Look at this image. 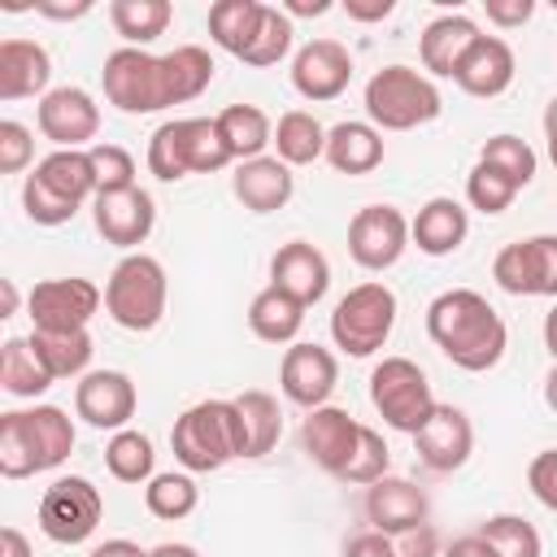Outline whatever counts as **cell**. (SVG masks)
Returning a JSON list of instances; mask_svg holds the SVG:
<instances>
[{
  "label": "cell",
  "instance_id": "484cf974",
  "mask_svg": "<svg viewBox=\"0 0 557 557\" xmlns=\"http://www.w3.org/2000/svg\"><path fill=\"white\" fill-rule=\"evenodd\" d=\"M235 200L252 213H274L292 200L296 191V178H292V165L278 161V157H252V161H239L235 165Z\"/></svg>",
  "mask_w": 557,
  "mask_h": 557
},
{
  "label": "cell",
  "instance_id": "74e56055",
  "mask_svg": "<svg viewBox=\"0 0 557 557\" xmlns=\"http://www.w3.org/2000/svg\"><path fill=\"white\" fill-rule=\"evenodd\" d=\"M104 466L117 483H148L152 479V466H157V453H152V440L144 431H113V440L104 444Z\"/></svg>",
  "mask_w": 557,
  "mask_h": 557
},
{
  "label": "cell",
  "instance_id": "277c9868",
  "mask_svg": "<svg viewBox=\"0 0 557 557\" xmlns=\"http://www.w3.org/2000/svg\"><path fill=\"white\" fill-rule=\"evenodd\" d=\"M96 196V174L87 148H57L48 152L22 183V205L35 226H61L78 213V205Z\"/></svg>",
  "mask_w": 557,
  "mask_h": 557
},
{
  "label": "cell",
  "instance_id": "ba28073f",
  "mask_svg": "<svg viewBox=\"0 0 557 557\" xmlns=\"http://www.w3.org/2000/svg\"><path fill=\"white\" fill-rule=\"evenodd\" d=\"M165 270L148 252H126L104 283V309L126 331H152L165 318Z\"/></svg>",
  "mask_w": 557,
  "mask_h": 557
},
{
  "label": "cell",
  "instance_id": "4316f807",
  "mask_svg": "<svg viewBox=\"0 0 557 557\" xmlns=\"http://www.w3.org/2000/svg\"><path fill=\"white\" fill-rule=\"evenodd\" d=\"M466 235H470V213H466V205H457L453 196H431V200L418 209V218L409 222V239H413L418 252H426V257H448V252H457V248L466 244Z\"/></svg>",
  "mask_w": 557,
  "mask_h": 557
},
{
  "label": "cell",
  "instance_id": "6125c7cd",
  "mask_svg": "<svg viewBox=\"0 0 557 557\" xmlns=\"http://www.w3.org/2000/svg\"><path fill=\"white\" fill-rule=\"evenodd\" d=\"M148 557H200V553H196L191 544H174V540H170V544H157Z\"/></svg>",
  "mask_w": 557,
  "mask_h": 557
},
{
  "label": "cell",
  "instance_id": "d6a6232c",
  "mask_svg": "<svg viewBox=\"0 0 557 557\" xmlns=\"http://www.w3.org/2000/svg\"><path fill=\"white\" fill-rule=\"evenodd\" d=\"M57 379H52V370L44 366V357L35 352V344L30 339H4V348H0V387L9 392V396H22V400H35L39 392H48Z\"/></svg>",
  "mask_w": 557,
  "mask_h": 557
},
{
  "label": "cell",
  "instance_id": "d4e9b609",
  "mask_svg": "<svg viewBox=\"0 0 557 557\" xmlns=\"http://www.w3.org/2000/svg\"><path fill=\"white\" fill-rule=\"evenodd\" d=\"M479 22L466 17V13H444L435 22H426L422 39H418V52H422V70H431L435 78H453L457 65L466 61V52L479 44Z\"/></svg>",
  "mask_w": 557,
  "mask_h": 557
},
{
  "label": "cell",
  "instance_id": "e575fe53",
  "mask_svg": "<svg viewBox=\"0 0 557 557\" xmlns=\"http://www.w3.org/2000/svg\"><path fill=\"white\" fill-rule=\"evenodd\" d=\"M52 379H83L91 366V335L87 331H30L26 335Z\"/></svg>",
  "mask_w": 557,
  "mask_h": 557
},
{
  "label": "cell",
  "instance_id": "ac0fdd59",
  "mask_svg": "<svg viewBox=\"0 0 557 557\" xmlns=\"http://www.w3.org/2000/svg\"><path fill=\"white\" fill-rule=\"evenodd\" d=\"M339 383V361L331 348L322 344H292L283 352V366H278V387L292 405L300 409H318L326 405V396L335 392Z\"/></svg>",
  "mask_w": 557,
  "mask_h": 557
},
{
  "label": "cell",
  "instance_id": "3957f363",
  "mask_svg": "<svg viewBox=\"0 0 557 557\" xmlns=\"http://www.w3.org/2000/svg\"><path fill=\"white\" fill-rule=\"evenodd\" d=\"M170 448L183 470L209 474L231 457H248V431L235 400H200L170 426Z\"/></svg>",
  "mask_w": 557,
  "mask_h": 557
},
{
  "label": "cell",
  "instance_id": "be15d7a7",
  "mask_svg": "<svg viewBox=\"0 0 557 557\" xmlns=\"http://www.w3.org/2000/svg\"><path fill=\"white\" fill-rule=\"evenodd\" d=\"M544 405L557 413V366H553V374L544 379Z\"/></svg>",
  "mask_w": 557,
  "mask_h": 557
},
{
  "label": "cell",
  "instance_id": "52a82bcc",
  "mask_svg": "<svg viewBox=\"0 0 557 557\" xmlns=\"http://www.w3.org/2000/svg\"><path fill=\"white\" fill-rule=\"evenodd\" d=\"M100 83H104V100L122 113H157V109H170L178 104L174 100V74H170V61L165 57H152L144 48H117L104 57V70H100Z\"/></svg>",
  "mask_w": 557,
  "mask_h": 557
},
{
  "label": "cell",
  "instance_id": "8fae6325",
  "mask_svg": "<svg viewBox=\"0 0 557 557\" xmlns=\"http://www.w3.org/2000/svg\"><path fill=\"white\" fill-rule=\"evenodd\" d=\"M100 518H104V496L83 474H61L39 496V531L52 544H83V540H91Z\"/></svg>",
  "mask_w": 557,
  "mask_h": 557
},
{
  "label": "cell",
  "instance_id": "f1b7e54d",
  "mask_svg": "<svg viewBox=\"0 0 557 557\" xmlns=\"http://www.w3.org/2000/svg\"><path fill=\"white\" fill-rule=\"evenodd\" d=\"M326 161L339 174H370L383 165V131L370 122H335L326 131Z\"/></svg>",
  "mask_w": 557,
  "mask_h": 557
},
{
  "label": "cell",
  "instance_id": "6f0895ef",
  "mask_svg": "<svg viewBox=\"0 0 557 557\" xmlns=\"http://www.w3.org/2000/svg\"><path fill=\"white\" fill-rule=\"evenodd\" d=\"M87 557H148V548H139L135 540H104V544H96Z\"/></svg>",
  "mask_w": 557,
  "mask_h": 557
},
{
  "label": "cell",
  "instance_id": "30bf717a",
  "mask_svg": "<svg viewBox=\"0 0 557 557\" xmlns=\"http://www.w3.org/2000/svg\"><path fill=\"white\" fill-rule=\"evenodd\" d=\"M396 326V292L387 283H357L339 296L335 313H331V339L335 348H344L348 357H370L387 344Z\"/></svg>",
  "mask_w": 557,
  "mask_h": 557
},
{
  "label": "cell",
  "instance_id": "7bdbcfd3",
  "mask_svg": "<svg viewBox=\"0 0 557 557\" xmlns=\"http://www.w3.org/2000/svg\"><path fill=\"white\" fill-rule=\"evenodd\" d=\"M292 39H296V30H292V17L283 13V9H265V22H261V35H257V44L244 52V65H257V70H265V65H278L287 52H292Z\"/></svg>",
  "mask_w": 557,
  "mask_h": 557
},
{
  "label": "cell",
  "instance_id": "5bb4252c",
  "mask_svg": "<svg viewBox=\"0 0 557 557\" xmlns=\"http://www.w3.org/2000/svg\"><path fill=\"white\" fill-rule=\"evenodd\" d=\"M409 248V218L396 205H366L348 222V257L361 270H387Z\"/></svg>",
  "mask_w": 557,
  "mask_h": 557
},
{
  "label": "cell",
  "instance_id": "7a4b0ae2",
  "mask_svg": "<svg viewBox=\"0 0 557 557\" xmlns=\"http://www.w3.org/2000/svg\"><path fill=\"white\" fill-rule=\"evenodd\" d=\"M74 453V422L57 405L9 409L0 413V474L30 479L57 470Z\"/></svg>",
  "mask_w": 557,
  "mask_h": 557
},
{
  "label": "cell",
  "instance_id": "603a6c76",
  "mask_svg": "<svg viewBox=\"0 0 557 557\" xmlns=\"http://www.w3.org/2000/svg\"><path fill=\"white\" fill-rule=\"evenodd\" d=\"M413 444H418L422 466L448 474V470H457V466L470 461L474 426H470V418H466L457 405H435V413H431L426 426L413 435Z\"/></svg>",
  "mask_w": 557,
  "mask_h": 557
},
{
  "label": "cell",
  "instance_id": "8992f818",
  "mask_svg": "<svg viewBox=\"0 0 557 557\" xmlns=\"http://www.w3.org/2000/svg\"><path fill=\"white\" fill-rule=\"evenodd\" d=\"M444 109L440 87L413 65H383L366 83V117L379 131H413L435 122Z\"/></svg>",
  "mask_w": 557,
  "mask_h": 557
},
{
  "label": "cell",
  "instance_id": "ee69618b",
  "mask_svg": "<svg viewBox=\"0 0 557 557\" xmlns=\"http://www.w3.org/2000/svg\"><path fill=\"white\" fill-rule=\"evenodd\" d=\"M513 196H518V187L500 174V170H492V165H474L470 174H466V200H470V209H479V213H505L509 205H513Z\"/></svg>",
  "mask_w": 557,
  "mask_h": 557
},
{
  "label": "cell",
  "instance_id": "f35d334b",
  "mask_svg": "<svg viewBox=\"0 0 557 557\" xmlns=\"http://www.w3.org/2000/svg\"><path fill=\"white\" fill-rule=\"evenodd\" d=\"M144 505H148L152 518L178 522L200 505V487H196L191 474H174V470L170 474H152L148 487H144Z\"/></svg>",
  "mask_w": 557,
  "mask_h": 557
},
{
  "label": "cell",
  "instance_id": "e7e4bbea",
  "mask_svg": "<svg viewBox=\"0 0 557 557\" xmlns=\"http://www.w3.org/2000/svg\"><path fill=\"white\" fill-rule=\"evenodd\" d=\"M17 313V287H13V278H4V318H13Z\"/></svg>",
  "mask_w": 557,
  "mask_h": 557
},
{
  "label": "cell",
  "instance_id": "4fadbf2b",
  "mask_svg": "<svg viewBox=\"0 0 557 557\" xmlns=\"http://www.w3.org/2000/svg\"><path fill=\"white\" fill-rule=\"evenodd\" d=\"M492 278L509 296H557V235L505 244L492 261Z\"/></svg>",
  "mask_w": 557,
  "mask_h": 557
},
{
  "label": "cell",
  "instance_id": "5b68a950",
  "mask_svg": "<svg viewBox=\"0 0 557 557\" xmlns=\"http://www.w3.org/2000/svg\"><path fill=\"white\" fill-rule=\"evenodd\" d=\"M222 165H231V152L213 117H174L161 122L148 139V170L161 183H178L187 174H213Z\"/></svg>",
  "mask_w": 557,
  "mask_h": 557
},
{
  "label": "cell",
  "instance_id": "db71d44e",
  "mask_svg": "<svg viewBox=\"0 0 557 557\" xmlns=\"http://www.w3.org/2000/svg\"><path fill=\"white\" fill-rule=\"evenodd\" d=\"M444 557H500V553H496V548H492V544H487V540L474 531V535L453 540V544L444 548Z\"/></svg>",
  "mask_w": 557,
  "mask_h": 557
},
{
  "label": "cell",
  "instance_id": "7c38bea8",
  "mask_svg": "<svg viewBox=\"0 0 557 557\" xmlns=\"http://www.w3.org/2000/svg\"><path fill=\"white\" fill-rule=\"evenodd\" d=\"M104 292L91 278H44L26 296V313L35 331H87Z\"/></svg>",
  "mask_w": 557,
  "mask_h": 557
},
{
  "label": "cell",
  "instance_id": "4dcf8cb0",
  "mask_svg": "<svg viewBox=\"0 0 557 557\" xmlns=\"http://www.w3.org/2000/svg\"><path fill=\"white\" fill-rule=\"evenodd\" d=\"M213 122H218V135H222L231 161L265 157V144H274V126L257 104H226Z\"/></svg>",
  "mask_w": 557,
  "mask_h": 557
},
{
  "label": "cell",
  "instance_id": "1f68e13d",
  "mask_svg": "<svg viewBox=\"0 0 557 557\" xmlns=\"http://www.w3.org/2000/svg\"><path fill=\"white\" fill-rule=\"evenodd\" d=\"M248 326L265 344H292L300 335V326H305V305L292 300L278 287H261L252 296V305H248Z\"/></svg>",
  "mask_w": 557,
  "mask_h": 557
},
{
  "label": "cell",
  "instance_id": "b9f144b4",
  "mask_svg": "<svg viewBox=\"0 0 557 557\" xmlns=\"http://www.w3.org/2000/svg\"><path fill=\"white\" fill-rule=\"evenodd\" d=\"M165 61H170V74H174V100L178 104H187V100H196L209 83H213V57L205 52V48H196V44H183V48H174V52H165Z\"/></svg>",
  "mask_w": 557,
  "mask_h": 557
},
{
  "label": "cell",
  "instance_id": "836d02e7",
  "mask_svg": "<svg viewBox=\"0 0 557 557\" xmlns=\"http://www.w3.org/2000/svg\"><path fill=\"white\" fill-rule=\"evenodd\" d=\"M274 148L287 165H313L318 157H326V126L305 109H287L274 122Z\"/></svg>",
  "mask_w": 557,
  "mask_h": 557
},
{
  "label": "cell",
  "instance_id": "c3c4849f",
  "mask_svg": "<svg viewBox=\"0 0 557 557\" xmlns=\"http://www.w3.org/2000/svg\"><path fill=\"white\" fill-rule=\"evenodd\" d=\"M527 487H531V496H535L544 509L557 513V448H544V453L531 457V466H527Z\"/></svg>",
  "mask_w": 557,
  "mask_h": 557
},
{
  "label": "cell",
  "instance_id": "9a60e30c",
  "mask_svg": "<svg viewBox=\"0 0 557 557\" xmlns=\"http://www.w3.org/2000/svg\"><path fill=\"white\" fill-rule=\"evenodd\" d=\"M135 405H139V392L122 370H87L74 387V413L96 431H126V422L135 418Z\"/></svg>",
  "mask_w": 557,
  "mask_h": 557
},
{
  "label": "cell",
  "instance_id": "816d5d0a",
  "mask_svg": "<svg viewBox=\"0 0 557 557\" xmlns=\"http://www.w3.org/2000/svg\"><path fill=\"white\" fill-rule=\"evenodd\" d=\"M396 544V557H435L440 553V540L431 527H418V531H405L392 540Z\"/></svg>",
  "mask_w": 557,
  "mask_h": 557
},
{
  "label": "cell",
  "instance_id": "83f0119b",
  "mask_svg": "<svg viewBox=\"0 0 557 557\" xmlns=\"http://www.w3.org/2000/svg\"><path fill=\"white\" fill-rule=\"evenodd\" d=\"M52 78V57L35 39H4L0 44V100L39 96ZM48 96V91H44Z\"/></svg>",
  "mask_w": 557,
  "mask_h": 557
},
{
  "label": "cell",
  "instance_id": "7402d4cb",
  "mask_svg": "<svg viewBox=\"0 0 557 557\" xmlns=\"http://www.w3.org/2000/svg\"><path fill=\"white\" fill-rule=\"evenodd\" d=\"M270 287L287 292L292 300H300L305 309L318 305L331 287V261L322 257V248H313L309 239H292L274 252L270 261Z\"/></svg>",
  "mask_w": 557,
  "mask_h": 557
},
{
  "label": "cell",
  "instance_id": "f907efd6",
  "mask_svg": "<svg viewBox=\"0 0 557 557\" xmlns=\"http://www.w3.org/2000/svg\"><path fill=\"white\" fill-rule=\"evenodd\" d=\"M344 557H396V544L383 531H361L344 544Z\"/></svg>",
  "mask_w": 557,
  "mask_h": 557
},
{
  "label": "cell",
  "instance_id": "e0dca14e",
  "mask_svg": "<svg viewBox=\"0 0 557 557\" xmlns=\"http://www.w3.org/2000/svg\"><path fill=\"white\" fill-rule=\"evenodd\" d=\"M348 83H352V52L339 39H309L292 57V87L313 104L344 96Z\"/></svg>",
  "mask_w": 557,
  "mask_h": 557
},
{
  "label": "cell",
  "instance_id": "9c48e42d",
  "mask_svg": "<svg viewBox=\"0 0 557 557\" xmlns=\"http://www.w3.org/2000/svg\"><path fill=\"white\" fill-rule=\"evenodd\" d=\"M370 405L379 409V418L392 431L418 435L426 426V418L435 413L440 400H435L431 379L422 374L418 361H409V357H383L370 370Z\"/></svg>",
  "mask_w": 557,
  "mask_h": 557
},
{
  "label": "cell",
  "instance_id": "11a10c76",
  "mask_svg": "<svg viewBox=\"0 0 557 557\" xmlns=\"http://www.w3.org/2000/svg\"><path fill=\"white\" fill-rule=\"evenodd\" d=\"M35 13H44V17H57V22H74V17H87V13H91V0H74V4L35 0Z\"/></svg>",
  "mask_w": 557,
  "mask_h": 557
},
{
  "label": "cell",
  "instance_id": "9f6ffc18",
  "mask_svg": "<svg viewBox=\"0 0 557 557\" xmlns=\"http://www.w3.org/2000/svg\"><path fill=\"white\" fill-rule=\"evenodd\" d=\"M0 557H35V548L17 527H0Z\"/></svg>",
  "mask_w": 557,
  "mask_h": 557
},
{
  "label": "cell",
  "instance_id": "91938a15",
  "mask_svg": "<svg viewBox=\"0 0 557 557\" xmlns=\"http://www.w3.org/2000/svg\"><path fill=\"white\" fill-rule=\"evenodd\" d=\"M544 139H548V157L557 165V96L544 104Z\"/></svg>",
  "mask_w": 557,
  "mask_h": 557
},
{
  "label": "cell",
  "instance_id": "44dd1931",
  "mask_svg": "<svg viewBox=\"0 0 557 557\" xmlns=\"http://www.w3.org/2000/svg\"><path fill=\"white\" fill-rule=\"evenodd\" d=\"M426 513H431V500L418 483L409 479H396V474H383L379 483L366 487V518H370V531H383V535H405V531H418L426 527Z\"/></svg>",
  "mask_w": 557,
  "mask_h": 557
},
{
  "label": "cell",
  "instance_id": "d6986e66",
  "mask_svg": "<svg viewBox=\"0 0 557 557\" xmlns=\"http://www.w3.org/2000/svg\"><path fill=\"white\" fill-rule=\"evenodd\" d=\"M91 222L104 235V244L139 248L157 226V205H152V196L144 187L100 191V196H91Z\"/></svg>",
  "mask_w": 557,
  "mask_h": 557
},
{
  "label": "cell",
  "instance_id": "cb8c5ba5",
  "mask_svg": "<svg viewBox=\"0 0 557 557\" xmlns=\"http://www.w3.org/2000/svg\"><path fill=\"white\" fill-rule=\"evenodd\" d=\"M513 48L500 39V35H479V44L466 52V61L457 65L453 83L466 91V96H479V100H492L500 96L509 83H513Z\"/></svg>",
  "mask_w": 557,
  "mask_h": 557
},
{
  "label": "cell",
  "instance_id": "f5cc1de1",
  "mask_svg": "<svg viewBox=\"0 0 557 557\" xmlns=\"http://www.w3.org/2000/svg\"><path fill=\"white\" fill-rule=\"evenodd\" d=\"M396 9V0H344V13L352 22H383Z\"/></svg>",
  "mask_w": 557,
  "mask_h": 557
},
{
  "label": "cell",
  "instance_id": "2e32d148",
  "mask_svg": "<svg viewBox=\"0 0 557 557\" xmlns=\"http://www.w3.org/2000/svg\"><path fill=\"white\" fill-rule=\"evenodd\" d=\"M357 440H361V422L348 413V409H335V405H318L309 409V418L300 422V444H305V457L326 470V474H344V466L352 461L357 453Z\"/></svg>",
  "mask_w": 557,
  "mask_h": 557
},
{
  "label": "cell",
  "instance_id": "8d00e7d4",
  "mask_svg": "<svg viewBox=\"0 0 557 557\" xmlns=\"http://www.w3.org/2000/svg\"><path fill=\"white\" fill-rule=\"evenodd\" d=\"M235 405H239V418H244V431H248V457H265L283 435L278 400L261 387H248V392L235 396Z\"/></svg>",
  "mask_w": 557,
  "mask_h": 557
},
{
  "label": "cell",
  "instance_id": "f6af8a7d",
  "mask_svg": "<svg viewBox=\"0 0 557 557\" xmlns=\"http://www.w3.org/2000/svg\"><path fill=\"white\" fill-rule=\"evenodd\" d=\"M87 157H91V174H96V196L135 187V157L122 144H91Z\"/></svg>",
  "mask_w": 557,
  "mask_h": 557
},
{
  "label": "cell",
  "instance_id": "7dc6e473",
  "mask_svg": "<svg viewBox=\"0 0 557 557\" xmlns=\"http://www.w3.org/2000/svg\"><path fill=\"white\" fill-rule=\"evenodd\" d=\"M30 157H35V135L22 122L4 117L0 122V174H22Z\"/></svg>",
  "mask_w": 557,
  "mask_h": 557
},
{
  "label": "cell",
  "instance_id": "681fc988",
  "mask_svg": "<svg viewBox=\"0 0 557 557\" xmlns=\"http://www.w3.org/2000/svg\"><path fill=\"white\" fill-rule=\"evenodd\" d=\"M483 9H487V22H492V26H500V30H513V26L531 22V13H535V0H483Z\"/></svg>",
  "mask_w": 557,
  "mask_h": 557
},
{
  "label": "cell",
  "instance_id": "f546056e",
  "mask_svg": "<svg viewBox=\"0 0 557 557\" xmlns=\"http://www.w3.org/2000/svg\"><path fill=\"white\" fill-rule=\"evenodd\" d=\"M265 9L270 4H261V0H218V4H209V35H213V44L244 61V52L261 35Z\"/></svg>",
  "mask_w": 557,
  "mask_h": 557
},
{
  "label": "cell",
  "instance_id": "ab89813d",
  "mask_svg": "<svg viewBox=\"0 0 557 557\" xmlns=\"http://www.w3.org/2000/svg\"><path fill=\"white\" fill-rule=\"evenodd\" d=\"M479 161L483 165H492V170H500L518 191L535 178V148L527 144V139H518V135H492L483 148H479Z\"/></svg>",
  "mask_w": 557,
  "mask_h": 557
},
{
  "label": "cell",
  "instance_id": "bcb514c9",
  "mask_svg": "<svg viewBox=\"0 0 557 557\" xmlns=\"http://www.w3.org/2000/svg\"><path fill=\"white\" fill-rule=\"evenodd\" d=\"M387 466H392V448H387V440L374 431V426H361V440H357V453H352V461L344 466V483H379L383 474H387Z\"/></svg>",
  "mask_w": 557,
  "mask_h": 557
},
{
  "label": "cell",
  "instance_id": "ffe728a7",
  "mask_svg": "<svg viewBox=\"0 0 557 557\" xmlns=\"http://www.w3.org/2000/svg\"><path fill=\"white\" fill-rule=\"evenodd\" d=\"M35 122H39L44 139H52L57 148H83L100 131V104L83 87H52L39 100Z\"/></svg>",
  "mask_w": 557,
  "mask_h": 557
},
{
  "label": "cell",
  "instance_id": "d590c367",
  "mask_svg": "<svg viewBox=\"0 0 557 557\" xmlns=\"http://www.w3.org/2000/svg\"><path fill=\"white\" fill-rule=\"evenodd\" d=\"M170 17H174L170 0H113L109 4V22L126 39V48H144L157 35H165Z\"/></svg>",
  "mask_w": 557,
  "mask_h": 557
},
{
  "label": "cell",
  "instance_id": "94428289",
  "mask_svg": "<svg viewBox=\"0 0 557 557\" xmlns=\"http://www.w3.org/2000/svg\"><path fill=\"white\" fill-rule=\"evenodd\" d=\"M544 348H548V357H553V366H557V305L544 313Z\"/></svg>",
  "mask_w": 557,
  "mask_h": 557
},
{
  "label": "cell",
  "instance_id": "6da1fadb",
  "mask_svg": "<svg viewBox=\"0 0 557 557\" xmlns=\"http://www.w3.org/2000/svg\"><path fill=\"white\" fill-rule=\"evenodd\" d=\"M426 335L457 370H470V374L492 370L509 344L500 313L487 305V296L470 287H448L426 305Z\"/></svg>",
  "mask_w": 557,
  "mask_h": 557
},
{
  "label": "cell",
  "instance_id": "680465c9",
  "mask_svg": "<svg viewBox=\"0 0 557 557\" xmlns=\"http://www.w3.org/2000/svg\"><path fill=\"white\" fill-rule=\"evenodd\" d=\"M283 13L287 17H322V13H331V0H287Z\"/></svg>",
  "mask_w": 557,
  "mask_h": 557
},
{
  "label": "cell",
  "instance_id": "60d3db41",
  "mask_svg": "<svg viewBox=\"0 0 557 557\" xmlns=\"http://www.w3.org/2000/svg\"><path fill=\"white\" fill-rule=\"evenodd\" d=\"M479 535H483L500 557H544L540 531H535L527 518H518V513H492V518L479 527Z\"/></svg>",
  "mask_w": 557,
  "mask_h": 557
}]
</instances>
